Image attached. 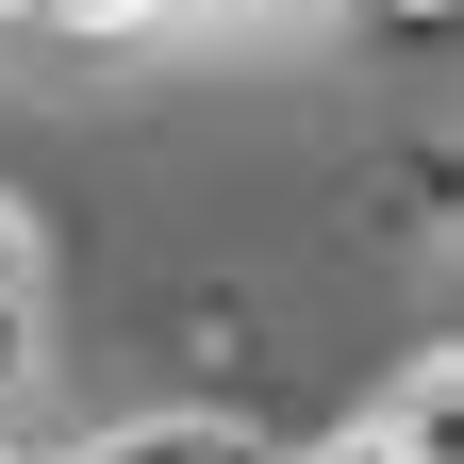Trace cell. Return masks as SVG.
I'll return each instance as SVG.
<instances>
[{"mask_svg":"<svg viewBox=\"0 0 464 464\" xmlns=\"http://www.w3.org/2000/svg\"><path fill=\"white\" fill-rule=\"evenodd\" d=\"M365 17H398V34H448V0H365Z\"/></svg>","mask_w":464,"mask_h":464,"instance_id":"4","label":"cell"},{"mask_svg":"<svg viewBox=\"0 0 464 464\" xmlns=\"http://www.w3.org/2000/svg\"><path fill=\"white\" fill-rule=\"evenodd\" d=\"M365 448H382V464H464V398H448V348H415V365H398V398L365 415Z\"/></svg>","mask_w":464,"mask_h":464,"instance_id":"1","label":"cell"},{"mask_svg":"<svg viewBox=\"0 0 464 464\" xmlns=\"http://www.w3.org/2000/svg\"><path fill=\"white\" fill-rule=\"evenodd\" d=\"M17 17H34V0H0V34H17Z\"/></svg>","mask_w":464,"mask_h":464,"instance_id":"5","label":"cell"},{"mask_svg":"<svg viewBox=\"0 0 464 464\" xmlns=\"http://www.w3.org/2000/svg\"><path fill=\"white\" fill-rule=\"evenodd\" d=\"M67 464H282L266 431H232V415H166V431H116V448H67Z\"/></svg>","mask_w":464,"mask_h":464,"instance_id":"2","label":"cell"},{"mask_svg":"<svg viewBox=\"0 0 464 464\" xmlns=\"http://www.w3.org/2000/svg\"><path fill=\"white\" fill-rule=\"evenodd\" d=\"M17 398H34V282H0V431H17Z\"/></svg>","mask_w":464,"mask_h":464,"instance_id":"3","label":"cell"}]
</instances>
